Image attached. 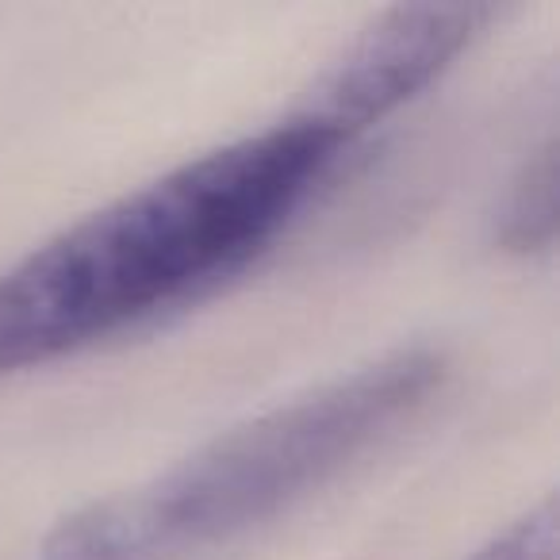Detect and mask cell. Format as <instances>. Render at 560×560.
Listing matches in <instances>:
<instances>
[{"label":"cell","mask_w":560,"mask_h":560,"mask_svg":"<svg viewBox=\"0 0 560 560\" xmlns=\"http://www.w3.org/2000/svg\"><path fill=\"white\" fill-rule=\"evenodd\" d=\"M350 147L319 119L226 142L0 272V381L104 342L246 269Z\"/></svg>","instance_id":"1"},{"label":"cell","mask_w":560,"mask_h":560,"mask_svg":"<svg viewBox=\"0 0 560 560\" xmlns=\"http://www.w3.org/2000/svg\"><path fill=\"white\" fill-rule=\"evenodd\" d=\"M557 234V142L529 154L495 215V242L506 254H541Z\"/></svg>","instance_id":"4"},{"label":"cell","mask_w":560,"mask_h":560,"mask_svg":"<svg viewBox=\"0 0 560 560\" xmlns=\"http://www.w3.org/2000/svg\"><path fill=\"white\" fill-rule=\"evenodd\" d=\"M491 16V4H404L384 12L315 78L296 112L353 142L434 85Z\"/></svg>","instance_id":"3"},{"label":"cell","mask_w":560,"mask_h":560,"mask_svg":"<svg viewBox=\"0 0 560 560\" xmlns=\"http://www.w3.org/2000/svg\"><path fill=\"white\" fill-rule=\"evenodd\" d=\"M445 381L442 353L396 350L219 434L192 457L55 522L39 560H192L296 506L396 434Z\"/></svg>","instance_id":"2"},{"label":"cell","mask_w":560,"mask_h":560,"mask_svg":"<svg viewBox=\"0 0 560 560\" xmlns=\"http://www.w3.org/2000/svg\"><path fill=\"white\" fill-rule=\"evenodd\" d=\"M465 560H557V495H545Z\"/></svg>","instance_id":"5"}]
</instances>
